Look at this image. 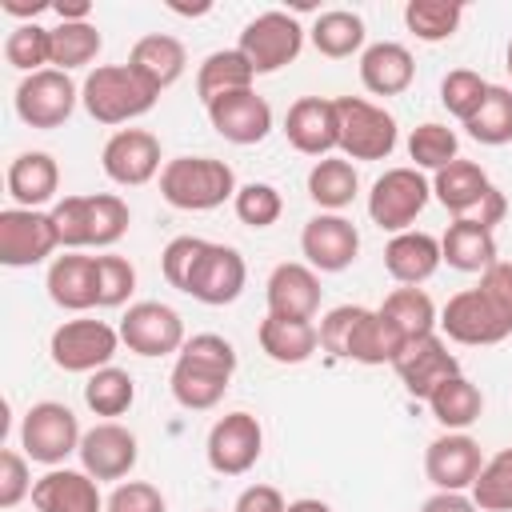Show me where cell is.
Listing matches in <instances>:
<instances>
[{"label": "cell", "instance_id": "1", "mask_svg": "<svg viewBox=\"0 0 512 512\" xmlns=\"http://www.w3.org/2000/svg\"><path fill=\"white\" fill-rule=\"evenodd\" d=\"M232 372H236V348H232V340H224L216 332H196L176 352L168 388H172V396H176L180 408L208 412V408H216L224 400V392L232 384Z\"/></svg>", "mask_w": 512, "mask_h": 512}, {"label": "cell", "instance_id": "2", "mask_svg": "<svg viewBox=\"0 0 512 512\" xmlns=\"http://www.w3.org/2000/svg\"><path fill=\"white\" fill-rule=\"evenodd\" d=\"M320 348L340 360L376 368V364H392L404 352V340L376 308L340 304L320 320Z\"/></svg>", "mask_w": 512, "mask_h": 512}, {"label": "cell", "instance_id": "3", "mask_svg": "<svg viewBox=\"0 0 512 512\" xmlns=\"http://www.w3.org/2000/svg\"><path fill=\"white\" fill-rule=\"evenodd\" d=\"M240 184L232 164L216 156H176L164 160L160 172V196L180 212H212L224 200H236Z\"/></svg>", "mask_w": 512, "mask_h": 512}, {"label": "cell", "instance_id": "4", "mask_svg": "<svg viewBox=\"0 0 512 512\" xmlns=\"http://www.w3.org/2000/svg\"><path fill=\"white\" fill-rule=\"evenodd\" d=\"M156 88L144 84L128 64H100L80 84V104L96 124H128L156 104Z\"/></svg>", "mask_w": 512, "mask_h": 512}, {"label": "cell", "instance_id": "5", "mask_svg": "<svg viewBox=\"0 0 512 512\" xmlns=\"http://www.w3.org/2000/svg\"><path fill=\"white\" fill-rule=\"evenodd\" d=\"M336 128L344 160H388L396 148V120L364 96H336Z\"/></svg>", "mask_w": 512, "mask_h": 512}, {"label": "cell", "instance_id": "6", "mask_svg": "<svg viewBox=\"0 0 512 512\" xmlns=\"http://www.w3.org/2000/svg\"><path fill=\"white\" fill-rule=\"evenodd\" d=\"M80 440H84V432H80V420H76V412H72L68 404H60V400H40V404H32V408L24 412L20 448H24L28 460L56 468V464H64L72 452H80Z\"/></svg>", "mask_w": 512, "mask_h": 512}, {"label": "cell", "instance_id": "7", "mask_svg": "<svg viewBox=\"0 0 512 512\" xmlns=\"http://www.w3.org/2000/svg\"><path fill=\"white\" fill-rule=\"evenodd\" d=\"M116 348H120V328L92 316L64 320L48 340V356L60 372H88V376L108 368Z\"/></svg>", "mask_w": 512, "mask_h": 512}, {"label": "cell", "instance_id": "8", "mask_svg": "<svg viewBox=\"0 0 512 512\" xmlns=\"http://www.w3.org/2000/svg\"><path fill=\"white\" fill-rule=\"evenodd\" d=\"M236 48L244 52V60L252 64L256 76H268V72L288 68V64L300 56V48H304V28H300L296 16L272 8V12H260V16H252V20L244 24Z\"/></svg>", "mask_w": 512, "mask_h": 512}, {"label": "cell", "instance_id": "9", "mask_svg": "<svg viewBox=\"0 0 512 512\" xmlns=\"http://www.w3.org/2000/svg\"><path fill=\"white\" fill-rule=\"evenodd\" d=\"M428 196H432V184L424 180L420 168H412V164L388 168L368 192V216L384 232H408V224L424 212Z\"/></svg>", "mask_w": 512, "mask_h": 512}, {"label": "cell", "instance_id": "10", "mask_svg": "<svg viewBox=\"0 0 512 512\" xmlns=\"http://www.w3.org/2000/svg\"><path fill=\"white\" fill-rule=\"evenodd\" d=\"M60 248L52 212L40 208H4L0 212V264L4 268H32L44 264Z\"/></svg>", "mask_w": 512, "mask_h": 512}, {"label": "cell", "instance_id": "11", "mask_svg": "<svg viewBox=\"0 0 512 512\" xmlns=\"http://www.w3.org/2000/svg\"><path fill=\"white\" fill-rule=\"evenodd\" d=\"M76 100H80V88L60 68L32 72L16 84V116L28 128H60L76 112Z\"/></svg>", "mask_w": 512, "mask_h": 512}, {"label": "cell", "instance_id": "12", "mask_svg": "<svg viewBox=\"0 0 512 512\" xmlns=\"http://www.w3.org/2000/svg\"><path fill=\"white\" fill-rule=\"evenodd\" d=\"M184 320L176 308L160 304V300H140L128 304L124 320H120V344H128V352L136 356H172L184 348Z\"/></svg>", "mask_w": 512, "mask_h": 512}, {"label": "cell", "instance_id": "13", "mask_svg": "<svg viewBox=\"0 0 512 512\" xmlns=\"http://www.w3.org/2000/svg\"><path fill=\"white\" fill-rule=\"evenodd\" d=\"M260 452H264V428L252 412L220 416L208 432V444H204L208 468L220 476H244L248 468H256Z\"/></svg>", "mask_w": 512, "mask_h": 512}, {"label": "cell", "instance_id": "14", "mask_svg": "<svg viewBox=\"0 0 512 512\" xmlns=\"http://www.w3.org/2000/svg\"><path fill=\"white\" fill-rule=\"evenodd\" d=\"M160 140L148 128H116L104 148H100V168L112 184L120 188H140L148 184L156 172H164L160 164Z\"/></svg>", "mask_w": 512, "mask_h": 512}, {"label": "cell", "instance_id": "15", "mask_svg": "<svg viewBox=\"0 0 512 512\" xmlns=\"http://www.w3.org/2000/svg\"><path fill=\"white\" fill-rule=\"evenodd\" d=\"M392 368H396V376L412 400H428L444 380L460 376V360L448 352V340L440 332L404 344V352L392 360Z\"/></svg>", "mask_w": 512, "mask_h": 512}, {"label": "cell", "instance_id": "16", "mask_svg": "<svg viewBox=\"0 0 512 512\" xmlns=\"http://www.w3.org/2000/svg\"><path fill=\"white\" fill-rule=\"evenodd\" d=\"M244 280H248V268H244V256L232 248V244H204L184 292L208 308H220V304H232L240 292H244Z\"/></svg>", "mask_w": 512, "mask_h": 512}, {"label": "cell", "instance_id": "17", "mask_svg": "<svg viewBox=\"0 0 512 512\" xmlns=\"http://www.w3.org/2000/svg\"><path fill=\"white\" fill-rule=\"evenodd\" d=\"M440 332L456 344H468V348L500 344L504 336H512V328L500 320V312L484 300L480 288H464V292L448 296V304L440 312Z\"/></svg>", "mask_w": 512, "mask_h": 512}, {"label": "cell", "instance_id": "18", "mask_svg": "<svg viewBox=\"0 0 512 512\" xmlns=\"http://www.w3.org/2000/svg\"><path fill=\"white\" fill-rule=\"evenodd\" d=\"M484 468V452L468 432H444L424 452V476L436 492H468Z\"/></svg>", "mask_w": 512, "mask_h": 512}, {"label": "cell", "instance_id": "19", "mask_svg": "<svg viewBox=\"0 0 512 512\" xmlns=\"http://www.w3.org/2000/svg\"><path fill=\"white\" fill-rule=\"evenodd\" d=\"M300 252L316 272H344L360 252V232L340 212H320L300 232Z\"/></svg>", "mask_w": 512, "mask_h": 512}, {"label": "cell", "instance_id": "20", "mask_svg": "<svg viewBox=\"0 0 512 512\" xmlns=\"http://www.w3.org/2000/svg\"><path fill=\"white\" fill-rule=\"evenodd\" d=\"M76 456H80V464L92 480H124L140 460V440L124 424L104 420V424H92L84 432Z\"/></svg>", "mask_w": 512, "mask_h": 512}, {"label": "cell", "instance_id": "21", "mask_svg": "<svg viewBox=\"0 0 512 512\" xmlns=\"http://www.w3.org/2000/svg\"><path fill=\"white\" fill-rule=\"evenodd\" d=\"M208 124L228 144L248 148V144H260L272 132V104L256 88H244V92H232V96L212 100L208 104Z\"/></svg>", "mask_w": 512, "mask_h": 512}, {"label": "cell", "instance_id": "22", "mask_svg": "<svg viewBox=\"0 0 512 512\" xmlns=\"http://www.w3.org/2000/svg\"><path fill=\"white\" fill-rule=\"evenodd\" d=\"M320 272L308 268V264H296V260H284L268 272V284H264V300H268V312L272 316H284V320H312L320 312Z\"/></svg>", "mask_w": 512, "mask_h": 512}, {"label": "cell", "instance_id": "23", "mask_svg": "<svg viewBox=\"0 0 512 512\" xmlns=\"http://www.w3.org/2000/svg\"><path fill=\"white\" fill-rule=\"evenodd\" d=\"M284 136L296 152L324 160L336 144H340V128H336V100L324 96H300L288 116H284Z\"/></svg>", "mask_w": 512, "mask_h": 512}, {"label": "cell", "instance_id": "24", "mask_svg": "<svg viewBox=\"0 0 512 512\" xmlns=\"http://www.w3.org/2000/svg\"><path fill=\"white\" fill-rule=\"evenodd\" d=\"M100 480H92L84 468H48L32 484V508L36 512H104Z\"/></svg>", "mask_w": 512, "mask_h": 512}, {"label": "cell", "instance_id": "25", "mask_svg": "<svg viewBox=\"0 0 512 512\" xmlns=\"http://www.w3.org/2000/svg\"><path fill=\"white\" fill-rule=\"evenodd\" d=\"M48 300L56 308H68V312H88V308H100V284H96V256H80V252H68V256H56L48 264Z\"/></svg>", "mask_w": 512, "mask_h": 512}, {"label": "cell", "instance_id": "26", "mask_svg": "<svg viewBox=\"0 0 512 512\" xmlns=\"http://www.w3.org/2000/svg\"><path fill=\"white\" fill-rule=\"evenodd\" d=\"M412 80H416V60L404 44L380 40L360 52V84L372 96H400L412 88Z\"/></svg>", "mask_w": 512, "mask_h": 512}, {"label": "cell", "instance_id": "27", "mask_svg": "<svg viewBox=\"0 0 512 512\" xmlns=\"http://www.w3.org/2000/svg\"><path fill=\"white\" fill-rule=\"evenodd\" d=\"M440 240L428 236V232H396L388 244H384V268L396 284L404 288H420L436 268H440Z\"/></svg>", "mask_w": 512, "mask_h": 512}, {"label": "cell", "instance_id": "28", "mask_svg": "<svg viewBox=\"0 0 512 512\" xmlns=\"http://www.w3.org/2000/svg\"><path fill=\"white\" fill-rule=\"evenodd\" d=\"M184 64H188L184 44H180L176 36H168V32H148V36H140V40L132 44V52H128V68H132L144 84H152L156 92L172 88V84L184 76Z\"/></svg>", "mask_w": 512, "mask_h": 512}, {"label": "cell", "instance_id": "29", "mask_svg": "<svg viewBox=\"0 0 512 512\" xmlns=\"http://www.w3.org/2000/svg\"><path fill=\"white\" fill-rule=\"evenodd\" d=\"M492 188H496V184L488 180V172H484L480 164H472V160H452L448 168H440V172L432 176V196H436L456 220H468V216L488 200Z\"/></svg>", "mask_w": 512, "mask_h": 512}, {"label": "cell", "instance_id": "30", "mask_svg": "<svg viewBox=\"0 0 512 512\" xmlns=\"http://www.w3.org/2000/svg\"><path fill=\"white\" fill-rule=\"evenodd\" d=\"M260 352L276 364H304L320 348V328L312 320H284V316H264L256 328Z\"/></svg>", "mask_w": 512, "mask_h": 512}, {"label": "cell", "instance_id": "31", "mask_svg": "<svg viewBox=\"0 0 512 512\" xmlns=\"http://www.w3.org/2000/svg\"><path fill=\"white\" fill-rule=\"evenodd\" d=\"M60 188V164L48 152H20L8 164V196L16 208H44Z\"/></svg>", "mask_w": 512, "mask_h": 512}, {"label": "cell", "instance_id": "32", "mask_svg": "<svg viewBox=\"0 0 512 512\" xmlns=\"http://www.w3.org/2000/svg\"><path fill=\"white\" fill-rule=\"evenodd\" d=\"M440 256L456 272H488L500 260L492 228L472 224V220H452L448 224V232L440 236Z\"/></svg>", "mask_w": 512, "mask_h": 512}, {"label": "cell", "instance_id": "33", "mask_svg": "<svg viewBox=\"0 0 512 512\" xmlns=\"http://www.w3.org/2000/svg\"><path fill=\"white\" fill-rule=\"evenodd\" d=\"M396 332H400V340L404 344H412V340H420V336H432L436 328H440V316H436V304H432V296L424 292V288H392L388 296H384V304L376 308Z\"/></svg>", "mask_w": 512, "mask_h": 512}, {"label": "cell", "instance_id": "34", "mask_svg": "<svg viewBox=\"0 0 512 512\" xmlns=\"http://www.w3.org/2000/svg\"><path fill=\"white\" fill-rule=\"evenodd\" d=\"M252 80H256V72L244 60V52L240 48H220V52H208L204 64L196 68V96L208 108L220 96H232V92L252 88Z\"/></svg>", "mask_w": 512, "mask_h": 512}, {"label": "cell", "instance_id": "35", "mask_svg": "<svg viewBox=\"0 0 512 512\" xmlns=\"http://www.w3.org/2000/svg\"><path fill=\"white\" fill-rule=\"evenodd\" d=\"M424 404H428V412H432V420H436L440 428H448V432H464L468 424L480 420V412H484V392L460 372V376L444 380Z\"/></svg>", "mask_w": 512, "mask_h": 512}, {"label": "cell", "instance_id": "36", "mask_svg": "<svg viewBox=\"0 0 512 512\" xmlns=\"http://www.w3.org/2000/svg\"><path fill=\"white\" fill-rule=\"evenodd\" d=\"M308 36H312V48L320 56H328V60H344L352 52H364V20L356 12H348V8L320 12L312 20Z\"/></svg>", "mask_w": 512, "mask_h": 512}, {"label": "cell", "instance_id": "37", "mask_svg": "<svg viewBox=\"0 0 512 512\" xmlns=\"http://www.w3.org/2000/svg\"><path fill=\"white\" fill-rule=\"evenodd\" d=\"M356 192H360V176H356L352 160H344V156H324V160L312 164V172H308V196H312L324 212L348 208V204L356 200Z\"/></svg>", "mask_w": 512, "mask_h": 512}, {"label": "cell", "instance_id": "38", "mask_svg": "<svg viewBox=\"0 0 512 512\" xmlns=\"http://www.w3.org/2000/svg\"><path fill=\"white\" fill-rule=\"evenodd\" d=\"M468 136L488 144V148H500V144H512V88L504 84H488V96L484 104L464 120Z\"/></svg>", "mask_w": 512, "mask_h": 512}, {"label": "cell", "instance_id": "39", "mask_svg": "<svg viewBox=\"0 0 512 512\" xmlns=\"http://www.w3.org/2000/svg\"><path fill=\"white\" fill-rule=\"evenodd\" d=\"M84 404L96 412V416H124L132 404H136V380L124 372V368H116V364H108V368H100V372H92L88 376V384H84Z\"/></svg>", "mask_w": 512, "mask_h": 512}, {"label": "cell", "instance_id": "40", "mask_svg": "<svg viewBox=\"0 0 512 512\" xmlns=\"http://www.w3.org/2000/svg\"><path fill=\"white\" fill-rule=\"evenodd\" d=\"M460 16H464V4H456V0H408L404 4L408 32L416 40H428V44H440V40L456 36Z\"/></svg>", "mask_w": 512, "mask_h": 512}, {"label": "cell", "instance_id": "41", "mask_svg": "<svg viewBox=\"0 0 512 512\" xmlns=\"http://www.w3.org/2000/svg\"><path fill=\"white\" fill-rule=\"evenodd\" d=\"M100 48H104V36H100V28L92 20L56 24L52 28V68H60V72H72V68L92 64Z\"/></svg>", "mask_w": 512, "mask_h": 512}, {"label": "cell", "instance_id": "42", "mask_svg": "<svg viewBox=\"0 0 512 512\" xmlns=\"http://www.w3.org/2000/svg\"><path fill=\"white\" fill-rule=\"evenodd\" d=\"M4 60L24 76L52 68V28H44L36 20L32 24H16L8 32V40H4Z\"/></svg>", "mask_w": 512, "mask_h": 512}, {"label": "cell", "instance_id": "43", "mask_svg": "<svg viewBox=\"0 0 512 512\" xmlns=\"http://www.w3.org/2000/svg\"><path fill=\"white\" fill-rule=\"evenodd\" d=\"M468 496L480 512H512V448H500L484 460Z\"/></svg>", "mask_w": 512, "mask_h": 512}, {"label": "cell", "instance_id": "44", "mask_svg": "<svg viewBox=\"0 0 512 512\" xmlns=\"http://www.w3.org/2000/svg\"><path fill=\"white\" fill-rule=\"evenodd\" d=\"M408 156H412V168L440 172V168H448L452 160H460V140H456V132H452L448 124L428 120V124L412 128V136H408Z\"/></svg>", "mask_w": 512, "mask_h": 512}, {"label": "cell", "instance_id": "45", "mask_svg": "<svg viewBox=\"0 0 512 512\" xmlns=\"http://www.w3.org/2000/svg\"><path fill=\"white\" fill-rule=\"evenodd\" d=\"M132 224V212L120 196L112 192H96L88 196V244L92 248H112Z\"/></svg>", "mask_w": 512, "mask_h": 512}, {"label": "cell", "instance_id": "46", "mask_svg": "<svg viewBox=\"0 0 512 512\" xmlns=\"http://www.w3.org/2000/svg\"><path fill=\"white\" fill-rule=\"evenodd\" d=\"M488 96V80L472 68H452L444 80H440V104L448 108V116H456L460 124L484 104Z\"/></svg>", "mask_w": 512, "mask_h": 512}, {"label": "cell", "instance_id": "47", "mask_svg": "<svg viewBox=\"0 0 512 512\" xmlns=\"http://www.w3.org/2000/svg\"><path fill=\"white\" fill-rule=\"evenodd\" d=\"M232 208H236L240 224H248V228H272L280 220V212H284V200H280V192L272 184L252 180V184H240Z\"/></svg>", "mask_w": 512, "mask_h": 512}, {"label": "cell", "instance_id": "48", "mask_svg": "<svg viewBox=\"0 0 512 512\" xmlns=\"http://www.w3.org/2000/svg\"><path fill=\"white\" fill-rule=\"evenodd\" d=\"M96 284H100V308H120L136 292V268L124 256H96Z\"/></svg>", "mask_w": 512, "mask_h": 512}, {"label": "cell", "instance_id": "49", "mask_svg": "<svg viewBox=\"0 0 512 512\" xmlns=\"http://www.w3.org/2000/svg\"><path fill=\"white\" fill-rule=\"evenodd\" d=\"M52 224L60 236V248L80 252L88 248V196H64L52 204Z\"/></svg>", "mask_w": 512, "mask_h": 512}, {"label": "cell", "instance_id": "50", "mask_svg": "<svg viewBox=\"0 0 512 512\" xmlns=\"http://www.w3.org/2000/svg\"><path fill=\"white\" fill-rule=\"evenodd\" d=\"M204 244H208V240H200V236H176V240L164 244V252H160V272H164V280H168L172 288L184 292V284H188V276H192V268H196V260H200V252H204Z\"/></svg>", "mask_w": 512, "mask_h": 512}, {"label": "cell", "instance_id": "51", "mask_svg": "<svg viewBox=\"0 0 512 512\" xmlns=\"http://www.w3.org/2000/svg\"><path fill=\"white\" fill-rule=\"evenodd\" d=\"M32 472H28V456L16 448L0 452V508H16L24 496H32Z\"/></svg>", "mask_w": 512, "mask_h": 512}, {"label": "cell", "instance_id": "52", "mask_svg": "<svg viewBox=\"0 0 512 512\" xmlns=\"http://www.w3.org/2000/svg\"><path fill=\"white\" fill-rule=\"evenodd\" d=\"M104 512H164V492L148 480H120Z\"/></svg>", "mask_w": 512, "mask_h": 512}, {"label": "cell", "instance_id": "53", "mask_svg": "<svg viewBox=\"0 0 512 512\" xmlns=\"http://www.w3.org/2000/svg\"><path fill=\"white\" fill-rule=\"evenodd\" d=\"M480 292H484V300L500 312V320L512 328V264L508 260H496L488 272H480V284H476Z\"/></svg>", "mask_w": 512, "mask_h": 512}, {"label": "cell", "instance_id": "54", "mask_svg": "<svg viewBox=\"0 0 512 512\" xmlns=\"http://www.w3.org/2000/svg\"><path fill=\"white\" fill-rule=\"evenodd\" d=\"M232 512H288V500L272 484H248L236 496V508Z\"/></svg>", "mask_w": 512, "mask_h": 512}, {"label": "cell", "instance_id": "55", "mask_svg": "<svg viewBox=\"0 0 512 512\" xmlns=\"http://www.w3.org/2000/svg\"><path fill=\"white\" fill-rule=\"evenodd\" d=\"M420 512H480V508H476L472 496H464V492H432V496L420 504Z\"/></svg>", "mask_w": 512, "mask_h": 512}, {"label": "cell", "instance_id": "56", "mask_svg": "<svg viewBox=\"0 0 512 512\" xmlns=\"http://www.w3.org/2000/svg\"><path fill=\"white\" fill-rule=\"evenodd\" d=\"M52 12L60 16V24H80L92 16V4L88 0H60V4H52Z\"/></svg>", "mask_w": 512, "mask_h": 512}, {"label": "cell", "instance_id": "57", "mask_svg": "<svg viewBox=\"0 0 512 512\" xmlns=\"http://www.w3.org/2000/svg\"><path fill=\"white\" fill-rule=\"evenodd\" d=\"M0 8H4L8 16H16V20H24V24H32V16H40V12H48L52 4H48V0H36V4H24V0H0Z\"/></svg>", "mask_w": 512, "mask_h": 512}, {"label": "cell", "instance_id": "58", "mask_svg": "<svg viewBox=\"0 0 512 512\" xmlns=\"http://www.w3.org/2000/svg\"><path fill=\"white\" fill-rule=\"evenodd\" d=\"M288 512H332V508L324 500H316V496H300V500L288 504Z\"/></svg>", "mask_w": 512, "mask_h": 512}, {"label": "cell", "instance_id": "59", "mask_svg": "<svg viewBox=\"0 0 512 512\" xmlns=\"http://www.w3.org/2000/svg\"><path fill=\"white\" fill-rule=\"evenodd\" d=\"M504 68H508V76H512V40H508V48H504Z\"/></svg>", "mask_w": 512, "mask_h": 512}]
</instances>
